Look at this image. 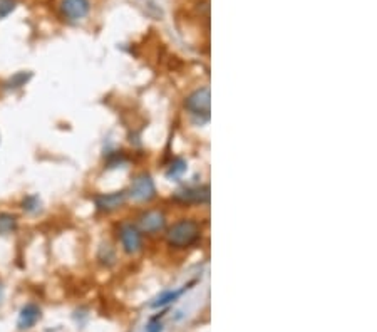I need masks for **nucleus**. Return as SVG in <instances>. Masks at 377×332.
Returning <instances> with one entry per match:
<instances>
[{"label": "nucleus", "instance_id": "nucleus-1", "mask_svg": "<svg viewBox=\"0 0 377 332\" xmlns=\"http://www.w3.org/2000/svg\"><path fill=\"white\" fill-rule=\"evenodd\" d=\"M199 237H202V225L199 222L193 220V218H183L173 224L166 232V241L169 247L178 248V250H184L193 245L198 244Z\"/></svg>", "mask_w": 377, "mask_h": 332}, {"label": "nucleus", "instance_id": "nucleus-2", "mask_svg": "<svg viewBox=\"0 0 377 332\" xmlns=\"http://www.w3.org/2000/svg\"><path fill=\"white\" fill-rule=\"evenodd\" d=\"M127 196L131 200L138 203H146L149 200H153L156 196V187H154V181L151 180L149 175L143 173L138 175L131 183L130 190H127Z\"/></svg>", "mask_w": 377, "mask_h": 332}, {"label": "nucleus", "instance_id": "nucleus-3", "mask_svg": "<svg viewBox=\"0 0 377 332\" xmlns=\"http://www.w3.org/2000/svg\"><path fill=\"white\" fill-rule=\"evenodd\" d=\"M119 241L126 254L134 255L143 247V233L133 224H123L119 226Z\"/></svg>", "mask_w": 377, "mask_h": 332}, {"label": "nucleus", "instance_id": "nucleus-4", "mask_svg": "<svg viewBox=\"0 0 377 332\" xmlns=\"http://www.w3.org/2000/svg\"><path fill=\"white\" fill-rule=\"evenodd\" d=\"M139 232L146 235H156L166 228V217L160 210H148L139 215L138 225Z\"/></svg>", "mask_w": 377, "mask_h": 332}, {"label": "nucleus", "instance_id": "nucleus-5", "mask_svg": "<svg viewBox=\"0 0 377 332\" xmlns=\"http://www.w3.org/2000/svg\"><path fill=\"white\" fill-rule=\"evenodd\" d=\"M186 109L193 116H205L208 119L210 116V89L202 88L191 93L186 99Z\"/></svg>", "mask_w": 377, "mask_h": 332}, {"label": "nucleus", "instance_id": "nucleus-6", "mask_svg": "<svg viewBox=\"0 0 377 332\" xmlns=\"http://www.w3.org/2000/svg\"><path fill=\"white\" fill-rule=\"evenodd\" d=\"M89 0H62L60 2V14L67 22H79L89 14Z\"/></svg>", "mask_w": 377, "mask_h": 332}, {"label": "nucleus", "instance_id": "nucleus-7", "mask_svg": "<svg viewBox=\"0 0 377 332\" xmlns=\"http://www.w3.org/2000/svg\"><path fill=\"white\" fill-rule=\"evenodd\" d=\"M40 309L39 305L36 304H27L22 307L21 314H19V319H17V327L21 331H27V329H32L34 326H36L37 322L40 320Z\"/></svg>", "mask_w": 377, "mask_h": 332}, {"label": "nucleus", "instance_id": "nucleus-8", "mask_svg": "<svg viewBox=\"0 0 377 332\" xmlns=\"http://www.w3.org/2000/svg\"><path fill=\"white\" fill-rule=\"evenodd\" d=\"M96 206L101 211H114L121 209L126 202V193L124 191H116V193H106L96 196Z\"/></svg>", "mask_w": 377, "mask_h": 332}, {"label": "nucleus", "instance_id": "nucleus-9", "mask_svg": "<svg viewBox=\"0 0 377 332\" xmlns=\"http://www.w3.org/2000/svg\"><path fill=\"white\" fill-rule=\"evenodd\" d=\"M19 228V217L9 211H0V235H10Z\"/></svg>", "mask_w": 377, "mask_h": 332}, {"label": "nucleus", "instance_id": "nucleus-10", "mask_svg": "<svg viewBox=\"0 0 377 332\" xmlns=\"http://www.w3.org/2000/svg\"><path fill=\"white\" fill-rule=\"evenodd\" d=\"M29 79H30V73H17V74H14L12 78H9V81L3 84V88L19 89V88H22V86L27 84Z\"/></svg>", "mask_w": 377, "mask_h": 332}, {"label": "nucleus", "instance_id": "nucleus-11", "mask_svg": "<svg viewBox=\"0 0 377 332\" xmlns=\"http://www.w3.org/2000/svg\"><path fill=\"white\" fill-rule=\"evenodd\" d=\"M22 209L27 211V213H37V211L40 210L39 196H36V195L25 196L24 202H22Z\"/></svg>", "mask_w": 377, "mask_h": 332}, {"label": "nucleus", "instance_id": "nucleus-12", "mask_svg": "<svg viewBox=\"0 0 377 332\" xmlns=\"http://www.w3.org/2000/svg\"><path fill=\"white\" fill-rule=\"evenodd\" d=\"M17 7V0H0V21L10 15Z\"/></svg>", "mask_w": 377, "mask_h": 332}, {"label": "nucleus", "instance_id": "nucleus-13", "mask_svg": "<svg viewBox=\"0 0 377 332\" xmlns=\"http://www.w3.org/2000/svg\"><path fill=\"white\" fill-rule=\"evenodd\" d=\"M181 294H183V290H178V292H168V294H165V296L160 297V299H158V302H154L153 305H154V307H163V305L169 304V302L178 299Z\"/></svg>", "mask_w": 377, "mask_h": 332}, {"label": "nucleus", "instance_id": "nucleus-14", "mask_svg": "<svg viewBox=\"0 0 377 332\" xmlns=\"http://www.w3.org/2000/svg\"><path fill=\"white\" fill-rule=\"evenodd\" d=\"M2 300H3V284L0 282V304H2Z\"/></svg>", "mask_w": 377, "mask_h": 332}]
</instances>
